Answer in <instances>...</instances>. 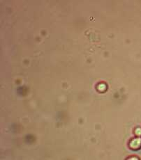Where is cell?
Masks as SVG:
<instances>
[{
    "label": "cell",
    "instance_id": "obj_1",
    "mask_svg": "<svg viewBox=\"0 0 141 160\" xmlns=\"http://www.w3.org/2000/svg\"><path fill=\"white\" fill-rule=\"evenodd\" d=\"M129 146L132 150H138L141 148V138H135L132 139L129 143Z\"/></svg>",
    "mask_w": 141,
    "mask_h": 160
}]
</instances>
